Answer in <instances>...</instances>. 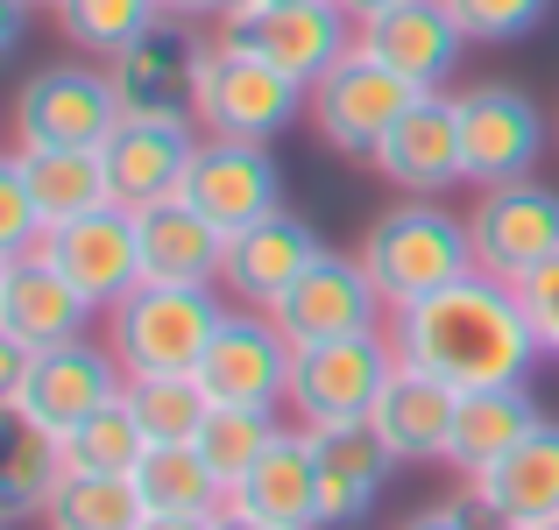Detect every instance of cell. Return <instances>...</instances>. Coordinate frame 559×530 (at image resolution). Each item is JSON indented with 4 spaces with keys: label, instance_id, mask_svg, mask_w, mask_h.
<instances>
[{
    "label": "cell",
    "instance_id": "44",
    "mask_svg": "<svg viewBox=\"0 0 559 530\" xmlns=\"http://www.w3.org/2000/svg\"><path fill=\"white\" fill-rule=\"evenodd\" d=\"M524 530H559V517H538V523H524Z\"/></svg>",
    "mask_w": 559,
    "mask_h": 530
},
{
    "label": "cell",
    "instance_id": "5",
    "mask_svg": "<svg viewBox=\"0 0 559 530\" xmlns=\"http://www.w3.org/2000/svg\"><path fill=\"white\" fill-rule=\"evenodd\" d=\"M213 22H219L227 43L270 57V64L290 71L298 85L326 79V71L355 50V14H347L341 0H227Z\"/></svg>",
    "mask_w": 559,
    "mask_h": 530
},
{
    "label": "cell",
    "instance_id": "31",
    "mask_svg": "<svg viewBox=\"0 0 559 530\" xmlns=\"http://www.w3.org/2000/svg\"><path fill=\"white\" fill-rule=\"evenodd\" d=\"M50 530H135L142 523V495L128 474H93V467H71L57 481L50 509H43Z\"/></svg>",
    "mask_w": 559,
    "mask_h": 530
},
{
    "label": "cell",
    "instance_id": "19",
    "mask_svg": "<svg viewBox=\"0 0 559 530\" xmlns=\"http://www.w3.org/2000/svg\"><path fill=\"white\" fill-rule=\"evenodd\" d=\"M326 255V241H319V227L312 219H298V213H270V219H255V227H241V233H227V298L234 304H255V312H276V298H284L290 284H298L312 262Z\"/></svg>",
    "mask_w": 559,
    "mask_h": 530
},
{
    "label": "cell",
    "instance_id": "4",
    "mask_svg": "<svg viewBox=\"0 0 559 530\" xmlns=\"http://www.w3.org/2000/svg\"><path fill=\"white\" fill-rule=\"evenodd\" d=\"M305 113V85L290 71H276L270 57L241 50V43L213 36L191 57V121L199 135H248L276 142Z\"/></svg>",
    "mask_w": 559,
    "mask_h": 530
},
{
    "label": "cell",
    "instance_id": "18",
    "mask_svg": "<svg viewBox=\"0 0 559 530\" xmlns=\"http://www.w3.org/2000/svg\"><path fill=\"white\" fill-rule=\"evenodd\" d=\"M369 170L382 184L411 191V198H432L447 184H467V164H461V121H453V93H418L404 107V121L376 142Z\"/></svg>",
    "mask_w": 559,
    "mask_h": 530
},
{
    "label": "cell",
    "instance_id": "37",
    "mask_svg": "<svg viewBox=\"0 0 559 530\" xmlns=\"http://www.w3.org/2000/svg\"><path fill=\"white\" fill-rule=\"evenodd\" d=\"M43 233H50V219H43L28 177L14 170V156H8V164H0V262L8 255H36Z\"/></svg>",
    "mask_w": 559,
    "mask_h": 530
},
{
    "label": "cell",
    "instance_id": "13",
    "mask_svg": "<svg viewBox=\"0 0 559 530\" xmlns=\"http://www.w3.org/2000/svg\"><path fill=\"white\" fill-rule=\"evenodd\" d=\"M290 361H298V347L284 340V326H276L270 312L227 304V318H219L213 347H205V361H199V389L213 396V403L276 410L290 396Z\"/></svg>",
    "mask_w": 559,
    "mask_h": 530
},
{
    "label": "cell",
    "instance_id": "20",
    "mask_svg": "<svg viewBox=\"0 0 559 530\" xmlns=\"http://www.w3.org/2000/svg\"><path fill=\"white\" fill-rule=\"evenodd\" d=\"M312 453H319V530L369 523L382 489H390V474L404 467L369 424H319Z\"/></svg>",
    "mask_w": 559,
    "mask_h": 530
},
{
    "label": "cell",
    "instance_id": "42",
    "mask_svg": "<svg viewBox=\"0 0 559 530\" xmlns=\"http://www.w3.org/2000/svg\"><path fill=\"white\" fill-rule=\"evenodd\" d=\"M219 8H227V0H164L170 22H185V14H219Z\"/></svg>",
    "mask_w": 559,
    "mask_h": 530
},
{
    "label": "cell",
    "instance_id": "12",
    "mask_svg": "<svg viewBox=\"0 0 559 530\" xmlns=\"http://www.w3.org/2000/svg\"><path fill=\"white\" fill-rule=\"evenodd\" d=\"M185 205H199L219 233H241L255 219L284 213V170H276L270 142H248V135H199L178 184Z\"/></svg>",
    "mask_w": 559,
    "mask_h": 530
},
{
    "label": "cell",
    "instance_id": "22",
    "mask_svg": "<svg viewBox=\"0 0 559 530\" xmlns=\"http://www.w3.org/2000/svg\"><path fill=\"white\" fill-rule=\"evenodd\" d=\"M481 517H496L503 530H524L538 517H559V424L546 418L538 432H524L489 474L467 481Z\"/></svg>",
    "mask_w": 559,
    "mask_h": 530
},
{
    "label": "cell",
    "instance_id": "1",
    "mask_svg": "<svg viewBox=\"0 0 559 530\" xmlns=\"http://www.w3.org/2000/svg\"><path fill=\"white\" fill-rule=\"evenodd\" d=\"M390 347L396 361L425 368V375L453 382V389H496V382H524L546 353L518 304V284L496 276H461V284L432 290V298L390 312Z\"/></svg>",
    "mask_w": 559,
    "mask_h": 530
},
{
    "label": "cell",
    "instance_id": "29",
    "mask_svg": "<svg viewBox=\"0 0 559 530\" xmlns=\"http://www.w3.org/2000/svg\"><path fill=\"white\" fill-rule=\"evenodd\" d=\"M8 156H14V170L28 177V191H36L50 227L114 205V177H107V156L99 149H8Z\"/></svg>",
    "mask_w": 559,
    "mask_h": 530
},
{
    "label": "cell",
    "instance_id": "6",
    "mask_svg": "<svg viewBox=\"0 0 559 530\" xmlns=\"http://www.w3.org/2000/svg\"><path fill=\"white\" fill-rule=\"evenodd\" d=\"M121 121L107 64H43L14 93V149H107Z\"/></svg>",
    "mask_w": 559,
    "mask_h": 530
},
{
    "label": "cell",
    "instance_id": "35",
    "mask_svg": "<svg viewBox=\"0 0 559 530\" xmlns=\"http://www.w3.org/2000/svg\"><path fill=\"white\" fill-rule=\"evenodd\" d=\"M142 453H150V432H142L135 410H128V389L114 396L107 410H93L79 432H64V460L93 467V474H135Z\"/></svg>",
    "mask_w": 559,
    "mask_h": 530
},
{
    "label": "cell",
    "instance_id": "2",
    "mask_svg": "<svg viewBox=\"0 0 559 530\" xmlns=\"http://www.w3.org/2000/svg\"><path fill=\"white\" fill-rule=\"evenodd\" d=\"M355 255H361V269L376 276L382 304L404 312V304L475 276V233H467V213H447L439 198H411L404 191L390 213L369 219Z\"/></svg>",
    "mask_w": 559,
    "mask_h": 530
},
{
    "label": "cell",
    "instance_id": "43",
    "mask_svg": "<svg viewBox=\"0 0 559 530\" xmlns=\"http://www.w3.org/2000/svg\"><path fill=\"white\" fill-rule=\"evenodd\" d=\"M341 8H347V14L361 22V14H376V8H396V0H341Z\"/></svg>",
    "mask_w": 559,
    "mask_h": 530
},
{
    "label": "cell",
    "instance_id": "23",
    "mask_svg": "<svg viewBox=\"0 0 559 530\" xmlns=\"http://www.w3.org/2000/svg\"><path fill=\"white\" fill-rule=\"evenodd\" d=\"M453 403H461V389H453V382H439V375H425V368L396 361V375L382 382V396H376V410H369V432L404 467L411 460H447Z\"/></svg>",
    "mask_w": 559,
    "mask_h": 530
},
{
    "label": "cell",
    "instance_id": "28",
    "mask_svg": "<svg viewBox=\"0 0 559 530\" xmlns=\"http://www.w3.org/2000/svg\"><path fill=\"white\" fill-rule=\"evenodd\" d=\"M128 481L142 495V517H219L234 503V489L213 474L199 446H150Z\"/></svg>",
    "mask_w": 559,
    "mask_h": 530
},
{
    "label": "cell",
    "instance_id": "10",
    "mask_svg": "<svg viewBox=\"0 0 559 530\" xmlns=\"http://www.w3.org/2000/svg\"><path fill=\"white\" fill-rule=\"evenodd\" d=\"M121 389H128V368L114 361L107 340H64V347H43L28 361V375L14 389H0V403H8V418H28V424L64 438L93 410H107Z\"/></svg>",
    "mask_w": 559,
    "mask_h": 530
},
{
    "label": "cell",
    "instance_id": "45",
    "mask_svg": "<svg viewBox=\"0 0 559 530\" xmlns=\"http://www.w3.org/2000/svg\"><path fill=\"white\" fill-rule=\"evenodd\" d=\"M28 8H57V0H28Z\"/></svg>",
    "mask_w": 559,
    "mask_h": 530
},
{
    "label": "cell",
    "instance_id": "9",
    "mask_svg": "<svg viewBox=\"0 0 559 530\" xmlns=\"http://www.w3.org/2000/svg\"><path fill=\"white\" fill-rule=\"evenodd\" d=\"M411 99H418V85H404L390 64H376V57L355 43L326 79L305 85V121L319 128V142H326L333 156H361V164H369L376 142L404 121Z\"/></svg>",
    "mask_w": 559,
    "mask_h": 530
},
{
    "label": "cell",
    "instance_id": "46",
    "mask_svg": "<svg viewBox=\"0 0 559 530\" xmlns=\"http://www.w3.org/2000/svg\"><path fill=\"white\" fill-rule=\"evenodd\" d=\"M496 530H503V523H496Z\"/></svg>",
    "mask_w": 559,
    "mask_h": 530
},
{
    "label": "cell",
    "instance_id": "15",
    "mask_svg": "<svg viewBox=\"0 0 559 530\" xmlns=\"http://www.w3.org/2000/svg\"><path fill=\"white\" fill-rule=\"evenodd\" d=\"M355 43L376 57V64H390L404 85H418V93H447L453 64H461V50H467V28L453 22L447 0H396V8L361 14Z\"/></svg>",
    "mask_w": 559,
    "mask_h": 530
},
{
    "label": "cell",
    "instance_id": "7",
    "mask_svg": "<svg viewBox=\"0 0 559 530\" xmlns=\"http://www.w3.org/2000/svg\"><path fill=\"white\" fill-rule=\"evenodd\" d=\"M396 375V347L390 333H347V340H312L298 347V361H290V418L305 424V432H319V424H369L382 382Z\"/></svg>",
    "mask_w": 559,
    "mask_h": 530
},
{
    "label": "cell",
    "instance_id": "3",
    "mask_svg": "<svg viewBox=\"0 0 559 530\" xmlns=\"http://www.w3.org/2000/svg\"><path fill=\"white\" fill-rule=\"evenodd\" d=\"M219 318H227L219 284H156V276H142L107 312V347L128 375H199Z\"/></svg>",
    "mask_w": 559,
    "mask_h": 530
},
{
    "label": "cell",
    "instance_id": "33",
    "mask_svg": "<svg viewBox=\"0 0 559 530\" xmlns=\"http://www.w3.org/2000/svg\"><path fill=\"white\" fill-rule=\"evenodd\" d=\"M128 410L150 432V446H191L213 396L199 389V375H128Z\"/></svg>",
    "mask_w": 559,
    "mask_h": 530
},
{
    "label": "cell",
    "instance_id": "30",
    "mask_svg": "<svg viewBox=\"0 0 559 530\" xmlns=\"http://www.w3.org/2000/svg\"><path fill=\"white\" fill-rule=\"evenodd\" d=\"M164 0H57V28L79 57L114 64L121 50H135L150 28H164Z\"/></svg>",
    "mask_w": 559,
    "mask_h": 530
},
{
    "label": "cell",
    "instance_id": "26",
    "mask_svg": "<svg viewBox=\"0 0 559 530\" xmlns=\"http://www.w3.org/2000/svg\"><path fill=\"white\" fill-rule=\"evenodd\" d=\"M234 503L262 523H284V530H319V453L305 424H284L270 453L234 481Z\"/></svg>",
    "mask_w": 559,
    "mask_h": 530
},
{
    "label": "cell",
    "instance_id": "14",
    "mask_svg": "<svg viewBox=\"0 0 559 530\" xmlns=\"http://www.w3.org/2000/svg\"><path fill=\"white\" fill-rule=\"evenodd\" d=\"M276 326H284L290 347H312V340H347V333H382L390 304H382L376 276L361 269V255H319L298 284L276 298Z\"/></svg>",
    "mask_w": 559,
    "mask_h": 530
},
{
    "label": "cell",
    "instance_id": "24",
    "mask_svg": "<svg viewBox=\"0 0 559 530\" xmlns=\"http://www.w3.org/2000/svg\"><path fill=\"white\" fill-rule=\"evenodd\" d=\"M191 57L199 43L178 36V28H150L135 50H121L107 64L114 93H121V113L128 121H191Z\"/></svg>",
    "mask_w": 559,
    "mask_h": 530
},
{
    "label": "cell",
    "instance_id": "40",
    "mask_svg": "<svg viewBox=\"0 0 559 530\" xmlns=\"http://www.w3.org/2000/svg\"><path fill=\"white\" fill-rule=\"evenodd\" d=\"M213 530H284V523H262V517H248L241 503H227V509L213 517Z\"/></svg>",
    "mask_w": 559,
    "mask_h": 530
},
{
    "label": "cell",
    "instance_id": "21",
    "mask_svg": "<svg viewBox=\"0 0 559 530\" xmlns=\"http://www.w3.org/2000/svg\"><path fill=\"white\" fill-rule=\"evenodd\" d=\"M191 149H199V121H121L99 149L114 177V205L142 213L156 198H178Z\"/></svg>",
    "mask_w": 559,
    "mask_h": 530
},
{
    "label": "cell",
    "instance_id": "41",
    "mask_svg": "<svg viewBox=\"0 0 559 530\" xmlns=\"http://www.w3.org/2000/svg\"><path fill=\"white\" fill-rule=\"evenodd\" d=\"M135 530H213V517H142Z\"/></svg>",
    "mask_w": 559,
    "mask_h": 530
},
{
    "label": "cell",
    "instance_id": "39",
    "mask_svg": "<svg viewBox=\"0 0 559 530\" xmlns=\"http://www.w3.org/2000/svg\"><path fill=\"white\" fill-rule=\"evenodd\" d=\"M396 530H475V517H467V509H453V503H439V509H418V517L396 523Z\"/></svg>",
    "mask_w": 559,
    "mask_h": 530
},
{
    "label": "cell",
    "instance_id": "36",
    "mask_svg": "<svg viewBox=\"0 0 559 530\" xmlns=\"http://www.w3.org/2000/svg\"><path fill=\"white\" fill-rule=\"evenodd\" d=\"M467 43H524L552 14V0H447Z\"/></svg>",
    "mask_w": 559,
    "mask_h": 530
},
{
    "label": "cell",
    "instance_id": "27",
    "mask_svg": "<svg viewBox=\"0 0 559 530\" xmlns=\"http://www.w3.org/2000/svg\"><path fill=\"white\" fill-rule=\"evenodd\" d=\"M142 227V276L156 284H219L227 276V233L185 198H156L135 213Z\"/></svg>",
    "mask_w": 559,
    "mask_h": 530
},
{
    "label": "cell",
    "instance_id": "17",
    "mask_svg": "<svg viewBox=\"0 0 559 530\" xmlns=\"http://www.w3.org/2000/svg\"><path fill=\"white\" fill-rule=\"evenodd\" d=\"M99 304L57 269L50 255H8L0 262V340H22V347H64V340H85Z\"/></svg>",
    "mask_w": 559,
    "mask_h": 530
},
{
    "label": "cell",
    "instance_id": "25",
    "mask_svg": "<svg viewBox=\"0 0 559 530\" xmlns=\"http://www.w3.org/2000/svg\"><path fill=\"white\" fill-rule=\"evenodd\" d=\"M538 424H546V410H538V396L524 389V382L461 389V403H453V438H447V460L439 467H453V474L475 481V474H489L524 432H538Z\"/></svg>",
    "mask_w": 559,
    "mask_h": 530
},
{
    "label": "cell",
    "instance_id": "38",
    "mask_svg": "<svg viewBox=\"0 0 559 530\" xmlns=\"http://www.w3.org/2000/svg\"><path fill=\"white\" fill-rule=\"evenodd\" d=\"M518 304H524V318H532V333H538V353L559 361V255L538 262V269L518 284Z\"/></svg>",
    "mask_w": 559,
    "mask_h": 530
},
{
    "label": "cell",
    "instance_id": "8",
    "mask_svg": "<svg viewBox=\"0 0 559 530\" xmlns=\"http://www.w3.org/2000/svg\"><path fill=\"white\" fill-rule=\"evenodd\" d=\"M453 121H461V164L467 184H510V177H532L546 156L552 128L538 113V99L510 79H475L453 93Z\"/></svg>",
    "mask_w": 559,
    "mask_h": 530
},
{
    "label": "cell",
    "instance_id": "11",
    "mask_svg": "<svg viewBox=\"0 0 559 530\" xmlns=\"http://www.w3.org/2000/svg\"><path fill=\"white\" fill-rule=\"evenodd\" d=\"M467 233H475V269L481 276L524 284L538 262L559 255V184H546V177L481 184L475 213H467Z\"/></svg>",
    "mask_w": 559,
    "mask_h": 530
},
{
    "label": "cell",
    "instance_id": "34",
    "mask_svg": "<svg viewBox=\"0 0 559 530\" xmlns=\"http://www.w3.org/2000/svg\"><path fill=\"white\" fill-rule=\"evenodd\" d=\"M64 474H71L64 438L43 432V424H28V418H14V438H8V517L14 523H22V517H43Z\"/></svg>",
    "mask_w": 559,
    "mask_h": 530
},
{
    "label": "cell",
    "instance_id": "16",
    "mask_svg": "<svg viewBox=\"0 0 559 530\" xmlns=\"http://www.w3.org/2000/svg\"><path fill=\"white\" fill-rule=\"evenodd\" d=\"M43 255H50L99 312H114V304L142 284V227H135L128 205H99V213H85V219L50 227L43 233Z\"/></svg>",
    "mask_w": 559,
    "mask_h": 530
},
{
    "label": "cell",
    "instance_id": "32",
    "mask_svg": "<svg viewBox=\"0 0 559 530\" xmlns=\"http://www.w3.org/2000/svg\"><path fill=\"white\" fill-rule=\"evenodd\" d=\"M276 438H284V418H276V410H255V403H213L191 446H199L205 460H213V474L234 489V481H241L248 467H255L262 453L276 446Z\"/></svg>",
    "mask_w": 559,
    "mask_h": 530
}]
</instances>
